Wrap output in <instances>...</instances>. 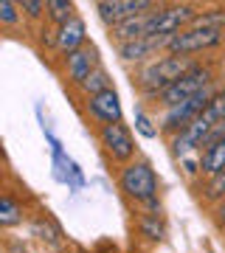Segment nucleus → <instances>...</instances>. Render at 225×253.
<instances>
[{"label":"nucleus","instance_id":"1","mask_svg":"<svg viewBox=\"0 0 225 253\" xmlns=\"http://www.w3.org/2000/svg\"><path fill=\"white\" fill-rule=\"evenodd\" d=\"M197 65L189 62L186 56H163L158 62H149L141 71V87L146 93H155V96H161L166 87H172L178 79H183L189 71H194Z\"/></svg>","mask_w":225,"mask_h":253},{"label":"nucleus","instance_id":"2","mask_svg":"<svg viewBox=\"0 0 225 253\" xmlns=\"http://www.w3.org/2000/svg\"><path fill=\"white\" fill-rule=\"evenodd\" d=\"M121 189L127 191V197L138 200V203H146L149 208L158 206V177H155L152 166L144 161H135L130 166H124L121 172Z\"/></svg>","mask_w":225,"mask_h":253},{"label":"nucleus","instance_id":"3","mask_svg":"<svg viewBox=\"0 0 225 253\" xmlns=\"http://www.w3.org/2000/svg\"><path fill=\"white\" fill-rule=\"evenodd\" d=\"M217 93L211 90V87H206L203 93H197V96H191L189 101H180V104H175V107H166V113H163V129H169V132H180V129H186V126L194 121V118L203 113V110L211 104V99H214Z\"/></svg>","mask_w":225,"mask_h":253},{"label":"nucleus","instance_id":"4","mask_svg":"<svg viewBox=\"0 0 225 253\" xmlns=\"http://www.w3.org/2000/svg\"><path fill=\"white\" fill-rule=\"evenodd\" d=\"M220 37H223V28H183V31H178V34L169 40V45H166V51H169L172 56H189V54H197V51H203V48H211L220 42Z\"/></svg>","mask_w":225,"mask_h":253},{"label":"nucleus","instance_id":"5","mask_svg":"<svg viewBox=\"0 0 225 253\" xmlns=\"http://www.w3.org/2000/svg\"><path fill=\"white\" fill-rule=\"evenodd\" d=\"M208 82H211V71H206V68L197 65L194 71H189L183 79L175 82L172 87H166L158 99H161V104H166V107H175V104H180V101H189L191 96L203 93L208 87Z\"/></svg>","mask_w":225,"mask_h":253},{"label":"nucleus","instance_id":"6","mask_svg":"<svg viewBox=\"0 0 225 253\" xmlns=\"http://www.w3.org/2000/svg\"><path fill=\"white\" fill-rule=\"evenodd\" d=\"M149 9H155V3H149V0H101V3H96L99 17L110 28L121 26L127 20L138 17V14H146Z\"/></svg>","mask_w":225,"mask_h":253},{"label":"nucleus","instance_id":"7","mask_svg":"<svg viewBox=\"0 0 225 253\" xmlns=\"http://www.w3.org/2000/svg\"><path fill=\"white\" fill-rule=\"evenodd\" d=\"M197 17L194 6H169V9H158L155 11V31L152 37H175L178 31L191 26V20Z\"/></svg>","mask_w":225,"mask_h":253},{"label":"nucleus","instance_id":"8","mask_svg":"<svg viewBox=\"0 0 225 253\" xmlns=\"http://www.w3.org/2000/svg\"><path fill=\"white\" fill-rule=\"evenodd\" d=\"M101 144L107 146V152L116 158V161H130L135 152L133 135L124 124H104L101 126Z\"/></svg>","mask_w":225,"mask_h":253},{"label":"nucleus","instance_id":"9","mask_svg":"<svg viewBox=\"0 0 225 253\" xmlns=\"http://www.w3.org/2000/svg\"><path fill=\"white\" fill-rule=\"evenodd\" d=\"M155 31V11H146V14H138V17L127 20L121 26L113 28V37H116L118 42L124 45V42H135V40H146V37H152Z\"/></svg>","mask_w":225,"mask_h":253},{"label":"nucleus","instance_id":"10","mask_svg":"<svg viewBox=\"0 0 225 253\" xmlns=\"http://www.w3.org/2000/svg\"><path fill=\"white\" fill-rule=\"evenodd\" d=\"M88 110L104 124H121V101L116 90H104L99 96H90Z\"/></svg>","mask_w":225,"mask_h":253},{"label":"nucleus","instance_id":"11","mask_svg":"<svg viewBox=\"0 0 225 253\" xmlns=\"http://www.w3.org/2000/svg\"><path fill=\"white\" fill-rule=\"evenodd\" d=\"M93 71H99V54H96V48L85 45L82 51H76V54L68 56V76H71L73 82L85 84Z\"/></svg>","mask_w":225,"mask_h":253},{"label":"nucleus","instance_id":"12","mask_svg":"<svg viewBox=\"0 0 225 253\" xmlns=\"http://www.w3.org/2000/svg\"><path fill=\"white\" fill-rule=\"evenodd\" d=\"M56 48L65 56H71V54H76V51L85 48V23L79 17H73L71 23L59 26V31H56Z\"/></svg>","mask_w":225,"mask_h":253},{"label":"nucleus","instance_id":"13","mask_svg":"<svg viewBox=\"0 0 225 253\" xmlns=\"http://www.w3.org/2000/svg\"><path fill=\"white\" fill-rule=\"evenodd\" d=\"M172 37H146V40H135V42H124V45H118V54L121 59L127 62H138V59H146V56L158 51V48H166L169 45Z\"/></svg>","mask_w":225,"mask_h":253},{"label":"nucleus","instance_id":"14","mask_svg":"<svg viewBox=\"0 0 225 253\" xmlns=\"http://www.w3.org/2000/svg\"><path fill=\"white\" fill-rule=\"evenodd\" d=\"M200 172L211 174V177H217L220 172H225V138L220 141V144L208 146L206 152H203V158H200Z\"/></svg>","mask_w":225,"mask_h":253},{"label":"nucleus","instance_id":"15","mask_svg":"<svg viewBox=\"0 0 225 253\" xmlns=\"http://www.w3.org/2000/svg\"><path fill=\"white\" fill-rule=\"evenodd\" d=\"M17 222H23V208L11 197H3L0 200V225L11 228V225H17Z\"/></svg>","mask_w":225,"mask_h":253},{"label":"nucleus","instance_id":"16","mask_svg":"<svg viewBox=\"0 0 225 253\" xmlns=\"http://www.w3.org/2000/svg\"><path fill=\"white\" fill-rule=\"evenodd\" d=\"M48 14H51L54 23L65 26V23L73 20V3H68V0H48Z\"/></svg>","mask_w":225,"mask_h":253},{"label":"nucleus","instance_id":"17","mask_svg":"<svg viewBox=\"0 0 225 253\" xmlns=\"http://www.w3.org/2000/svg\"><path fill=\"white\" fill-rule=\"evenodd\" d=\"M82 87H85V90L90 93V96H99V93H104V90H113V87H110V76L104 71H93L90 73V79L85 82V84H82Z\"/></svg>","mask_w":225,"mask_h":253},{"label":"nucleus","instance_id":"18","mask_svg":"<svg viewBox=\"0 0 225 253\" xmlns=\"http://www.w3.org/2000/svg\"><path fill=\"white\" fill-rule=\"evenodd\" d=\"M203 116H206L211 124H220V121H225V90L217 93L214 99H211V104L203 110Z\"/></svg>","mask_w":225,"mask_h":253},{"label":"nucleus","instance_id":"19","mask_svg":"<svg viewBox=\"0 0 225 253\" xmlns=\"http://www.w3.org/2000/svg\"><path fill=\"white\" fill-rule=\"evenodd\" d=\"M135 129H138L144 138L158 135V126H152V121H149V116H146L144 110H135Z\"/></svg>","mask_w":225,"mask_h":253},{"label":"nucleus","instance_id":"20","mask_svg":"<svg viewBox=\"0 0 225 253\" xmlns=\"http://www.w3.org/2000/svg\"><path fill=\"white\" fill-rule=\"evenodd\" d=\"M206 197L208 200L225 197V172H220L217 177H211V183H208V189H206Z\"/></svg>","mask_w":225,"mask_h":253},{"label":"nucleus","instance_id":"21","mask_svg":"<svg viewBox=\"0 0 225 253\" xmlns=\"http://www.w3.org/2000/svg\"><path fill=\"white\" fill-rule=\"evenodd\" d=\"M17 3H11V0H0V20H3V23H17Z\"/></svg>","mask_w":225,"mask_h":253},{"label":"nucleus","instance_id":"22","mask_svg":"<svg viewBox=\"0 0 225 253\" xmlns=\"http://www.w3.org/2000/svg\"><path fill=\"white\" fill-rule=\"evenodd\" d=\"M20 11H26L28 17H40L43 11H48V3H43V0H23Z\"/></svg>","mask_w":225,"mask_h":253},{"label":"nucleus","instance_id":"23","mask_svg":"<svg viewBox=\"0 0 225 253\" xmlns=\"http://www.w3.org/2000/svg\"><path fill=\"white\" fill-rule=\"evenodd\" d=\"M141 228H144V234L149 236V239H161L163 236V225L158 222V217H146L144 222H141Z\"/></svg>","mask_w":225,"mask_h":253},{"label":"nucleus","instance_id":"24","mask_svg":"<svg viewBox=\"0 0 225 253\" xmlns=\"http://www.w3.org/2000/svg\"><path fill=\"white\" fill-rule=\"evenodd\" d=\"M34 231H37V234H43V239H48L51 245H56V234L51 231V225H45L43 219H40V222H34Z\"/></svg>","mask_w":225,"mask_h":253},{"label":"nucleus","instance_id":"25","mask_svg":"<svg viewBox=\"0 0 225 253\" xmlns=\"http://www.w3.org/2000/svg\"><path fill=\"white\" fill-rule=\"evenodd\" d=\"M11 251H14V253H26V251H20V245H14V248H11Z\"/></svg>","mask_w":225,"mask_h":253}]
</instances>
